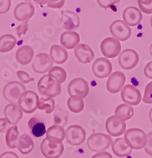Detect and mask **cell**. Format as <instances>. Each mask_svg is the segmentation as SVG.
<instances>
[{
  "instance_id": "f5cc1de1",
  "label": "cell",
  "mask_w": 152,
  "mask_h": 158,
  "mask_svg": "<svg viewBox=\"0 0 152 158\" xmlns=\"http://www.w3.org/2000/svg\"><path fill=\"white\" fill-rule=\"evenodd\" d=\"M136 1H137V0H136Z\"/></svg>"
},
{
  "instance_id": "681fc988",
  "label": "cell",
  "mask_w": 152,
  "mask_h": 158,
  "mask_svg": "<svg viewBox=\"0 0 152 158\" xmlns=\"http://www.w3.org/2000/svg\"><path fill=\"white\" fill-rule=\"evenodd\" d=\"M149 118H150V123H152V108L150 109V112H149Z\"/></svg>"
},
{
  "instance_id": "e0dca14e",
  "label": "cell",
  "mask_w": 152,
  "mask_h": 158,
  "mask_svg": "<svg viewBox=\"0 0 152 158\" xmlns=\"http://www.w3.org/2000/svg\"><path fill=\"white\" fill-rule=\"evenodd\" d=\"M35 14V7L29 2L18 4L14 11V16L18 22H25L32 18Z\"/></svg>"
},
{
  "instance_id": "7dc6e473",
  "label": "cell",
  "mask_w": 152,
  "mask_h": 158,
  "mask_svg": "<svg viewBox=\"0 0 152 158\" xmlns=\"http://www.w3.org/2000/svg\"><path fill=\"white\" fill-rule=\"evenodd\" d=\"M0 158H19L18 155L14 152H5L2 154L0 155Z\"/></svg>"
},
{
  "instance_id": "5bb4252c",
  "label": "cell",
  "mask_w": 152,
  "mask_h": 158,
  "mask_svg": "<svg viewBox=\"0 0 152 158\" xmlns=\"http://www.w3.org/2000/svg\"><path fill=\"white\" fill-rule=\"evenodd\" d=\"M121 97L125 104L133 106L138 105L142 101V95L140 90L133 85H126L122 88Z\"/></svg>"
},
{
  "instance_id": "d6986e66",
  "label": "cell",
  "mask_w": 152,
  "mask_h": 158,
  "mask_svg": "<svg viewBox=\"0 0 152 158\" xmlns=\"http://www.w3.org/2000/svg\"><path fill=\"white\" fill-rule=\"evenodd\" d=\"M74 54L80 63L83 64L89 63L95 58V54L89 45L80 44L74 48Z\"/></svg>"
},
{
  "instance_id": "f1b7e54d",
  "label": "cell",
  "mask_w": 152,
  "mask_h": 158,
  "mask_svg": "<svg viewBox=\"0 0 152 158\" xmlns=\"http://www.w3.org/2000/svg\"><path fill=\"white\" fill-rule=\"evenodd\" d=\"M17 44V39L12 34H4L0 36V52L6 53L13 49Z\"/></svg>"
},
{
  "instance_id": "b9f144b4",
  "label": "cell",
  "mask_w": 152,
  "mask_h": 158,
  "mask_svg": "<svg viewBox=\"0 0 152 158\" xmlns=\"http://www.w3.org/2000/svg\"><path fill=\"white\" fill-rule=\"evenodd\" d=\"M10 0H0V15L6 14L10 9Z\"/></svg>"
},
{
  "instance_id": "ab89813d",
  "label": "cell",
  "mask_w": 152,
  "mask_h": 158,
  "mask_svg": "<svg viewBox=\"0 0 152 158\" xmlns=\"http://www.w3.org/2000/svg\"><path fill=\"white\" fill-rule=\"evenodd\" d=\"M66 0H49L47 6L52 9H61L64 6Z\"/></svg>"
},
{
  "instance_id": "ffe728a7",
  "label": "cell",
  "mask_w": 152,
  "mask_h": 158,
  "mask_svg": "<svg viewBox=\"0 0 152 158\" xmlns=\"http://www.w3.org/2000/svg\"><path fill=\"white\" fill-rule=\"evenodd\" d=\"M122 17L124 22L129 26H136L141 22L143 18L140 10L135 6H129L125 8Z\"/></svg>"
},
{
  "instance_id": "30bf717a",
  "label": "cell",
  "mask_w": 152,
  "mask_h": 158,
  "mask_svg": "<svg viewBox=\"0 0 152 158\" xmlns=\"http://www.w3.org/2000/svg\"><path fill=\"white\" fill-rule=\"evenodd\" d=\"M140 56L137 52L133 49H125L119 54L118 63L124 70H132L136 67L139 63Z\"/></svg>"
},
{
  "instance_id": "7a4b0ae2",
  "label": "cell",
  "mask_w": 152,
  "mask_h": 158,
  "mask_svg": "<svg viewBox=\"0 0 152 158\" xmlns=\"http://www.w3.org/2000/svg\"><path fill=\"white\" fill-rule=\"evenodd\" d=\"M125 142L133 149H142L146 146L147 135L140 128H130L125 132Z\"/></svg>"
},
{
  "instance_id": "d4e9b609",
  "label": "cell",
  "mask_w": 152,
  "mask_h": 158,
  "mask_svg": "<svg viewBox=\"0 0 152 158\" xmlns=\"http://www.w3.org/2000/svg\"><path fill=\"white\" fill-rule=\"evenodd\" d=\"M28 127L30 133L36 138H40L46 134V125L44 122L38 117H32L28 122Z\"/></svg>"
},
{
  "instance_id": "7c38bea8",
  "label": "cell",
  "mask_w": 152,
  "mask_h": 158,
  "mask_svg": "<svg viewBox=\"0 0 152 158\" xmlns=\"http://www.w3.org/2000/svg\"><path fill=\"white\" fill-rule=\"evenodd\" d=\"M106 130L110 136L119 137L125 134L126 123L117 115H111L106 121Z\"/></svg>"
},
{
  "instance_id": "4dcf8cb0",
  "label": "cell",
  "mask_w": 152,
  "mask_h": 158,
  "mask_svg": "<svg viewBox=\"0 0 152 158\" xmlns=\"http://www.w3.org/2000/svg\"><path fill=\"white\" fill-rule=\"evenodd\" d=\"M115 115L121 118L122 120H129L134 115V109L132 105L127 104H122L118 105L115 109Z\"/></svg>"
},
{
  "instance_id": "d6a6232c",
  "label": "cell",
  "mask_w": 152,
  "mask_h": 158,
  "mask_svg": "<svg viewBox=\"0 0 152 158\" xmlns=\"http://www.w3.org/2000/svg\"><path fill=\"white\" fill-rule=\"evenodd\" d=\"M37 108L41 111H44L47 114H50L54 111L55 101L50 97H39L37 101Z\"/></svg>"
},
{
  "instance_id": "7bdbcfd3",
  "label": "cell",
  "mask_w": 152,
  "mask_h": 158,
  "mask_svg": "<svg viewBox=\"0 0 152 158\" xmlns=\"http://www.w3.org/2000/svg\"><path fill=\"white\" fill-rule=\"evenodd\" d=\"M147 145L143 149H144L145 153L148 156H152V131L147 134Z\"/></svg>"
},
{
  "instance_id": "8d00e7d4",
  "label": "cell",
  "mask_w": 152,
  "mask_h": 158,
  "mask_svg": "<svg viewBox=\"0 0 152 158\" xmlns=\"http://www.w3.org/2000/svg\"><path fill=\"white\" fill-rule=\"evenodd\" d=\"M142 101L147 104H152V81H150L145 87Z\"/></svg>"
},
{
  "instance_id": "4fadbf2b",
  "label": "cell",
  "mask_w": 152,
  "mask_h": 158,
  "mask_svg": "<svg viewBox=\"0 0 152 158\" xmlns=\"http://www.w3.org/2000/svg\"><path fill=\"white\" fill-rule=\"evenodd\" d=\"M67 142L73 146H80L86 139V131L81 126L72 125L66 131Z\"/></svg>"
},
{
  "instance_id": "83f0119b",
  "label": "cell",
  "mask_w": 152,
  "mask_h": 158,
  "mask_svg": "<svg viewBox=\"0 0 152 158\" xmlns=\"http://www.w3.org/2000/svg\"><path fill=\"white\" fill-rule=\"evenodd\" d=\"M46 138L50 141L56 142H62L66 138V131L64 127L58 124L52 125L46 131Z\"/></svg>"
},
{
  "instance_id": "836d02e7",
  "label": "cell",
  "mask_w": 152,
  "mask_h": 158,
  "mask_svg": "<svg viewBox=\"0 0 152 158\" xmlns=\"http://www.w3.org/2000/svg\"><path fill=\"white\" fill-rule=\"evenodd\" d=\"M48 76L51 80L62 84L66 80V71L60 67H52L48 71Z\"/></svg>"
},
{
  "instance_id": "277c9868",
  "label": "cell",
  "mask_w": 152,
  "mask_h": 158,
  "mask_svg": "<svg viewBox=\"0 0 152 158\" xmlns=\"http://www.w3.org/2000/svg\"><path fill=\"white\" fill-rule=\"evenodd\" d=\"M26 91V87L23 83L19 81H10L6 85L3 89V97L6 101L13 104H18V99L24 92Z\"/></svg>"
},
{
  "instance_id": "5b68a950",
  "label": "cell",
  "mask_w": 152,
  "mask_h": 158,
  "mask_svg": "<svg viewBox=\"0 0 152 158\" xmlns=\"http://www.w3.org/2000/svg\"><path fill=\"white\" fill-rule=\"evenodd\" d=\"M40 149L46 158H59L64 152V146L62 142H53L45 138L41 142Z\"/></svg>"
},
{
  "instance_id": "ba28073f",
  "label": "cell",
  "mask_w": 152,
  "mask_h": 158,
  "mask_svg": "<svg viewBox=\"0 0 152 158\" xmlns=\"http://www.w3.org/2000/svg\"><path fill=\"white\" fill-rule=\"evenodd\" d=\"M53 63L54 61L50 54L42 52L35 56L32 61V68L36 74H45L51 69Z\"/></svg>"
},
{
  "instance_id": "60d3db41",
  "label": "cell",
  "mask_w": 152,
  "mask_h": 158,
  "mask_svg": "<svg viewBox=\"0 0 152 158\" xmlns=\"http://www.w3.org/2000/svg\"><path fill=\"white\" fill-rule=\"evenodd\" d=\"M28 30H29V23H28L27 21H25V22H22L20 25H18V27H17L16 32L18 36L20 37V36L26 34Z\"/></svg>"
},
{
  "instance_id": "52a82bcc",
  "label": "cell",
  "mask_w": 152,
  "mask_h": 158,
  "mask_svg": "<svg viewBox=\"0 0 152 158\" xmlns=\"http://www.w3.org/2000/svg\"><path fill=\"white\" fill-rule=\"evenodd\" d=\"M102 54L107 59H113L119 56L122 51L121 42L114 37H107L100 44Z\"/></svg>"
},
{
  "instance_id": "4316f807",
  "label": "cell",
  "mask_w": 152,
  "mask_h": 158,
  "mask_svg": "<svg viewBox=\"0 0 152 158\" xmlns=\"http://www.w3.org/2000/svg\"><path fill=\"white\" fill-rule=\"evenodd\" d=\"M17 147L20 153L23 155H27L34 149V142L30 135L28 134H23L18 138Z\"/></svg>"
},
{
  "instance_id": "e575fe53",
  "label": "cell",
  "mask_w": 152,
  "mask_h": 158,
  "mask_svg": "<svg viewBox=\"0 0 152 158\" xmlns=\"http://www.w3.org/2000/svg\"><path fill=\"white\" fill-rule=\"evenodd\" d=\"M54 114V123L60 125L62 127H65L67 122L68 118V112L66 110L62 109L61 108L57 107Z\"/></svg>"
},
{
  "instance_id": "bcb514c9",
  "label": "cell",
  "mask_w": 152,
  "mask_h": 158,
  "mask_svg": "<svg viewBox=\"0 0 152 158\" xmlns=\"http://www.w3.org/2000/svg\"><path fill=\"white\" fill-rule=\"evenodd\" d=\"M91 158H113V156H111L110 153L102 151V152H98Z\"/></svg>"
},
{
  "instance_id": "9a60e30c",
  "label": "cell",
  "mask_w": 152,
  "mask_h": 158,
  "mask_svg": "<svg viewBox=\"0 0 152 158\" xmlns=\"http://www.w3.org/2000/svg\"><path fill=\"white\" fill-rule=\"evenodd\" d=\"M92 71L95 77L103 79L110 75L112 72V64L106 58H98L92 65Z\"/></svg>"
},
{
  "instance_id": "cb8c5ba5",
  "label": "cell",
  "mask_w": 152,
  "mask_h": 158,
  "mask_svg": "<svg viewBox=\"0 0 152 158\" xmlns=\"http://www.w3.org/2000/svg\"><path fill=\"white\" fill-rule=\"evenodd\" d=\"M133 149L125 142L124 138H117L112 142V151L118 157H125L129 155Z\"/></svg>"
},
{
  "instance_id": "8992f818",
  "label": "cell",
  "mask_w": 152,
  "mask_h": 158,
  "mask_svg": "<svg viewBox=\"0 0 152 158\" xmlns=\"http://www.w3.org/2000/svg\"><path fill=\"white\" fill-rule=\"evenodd\" d=\"M38 99H39V97L35 92L26 90L19 97L18 104L24 112L31 114L37 109Z\"/></svg>"
},
{
  "instance_id": "f546056e",
  "label": "cell",
  "mask_w": 152,
  "mask_h": 158,
  "mask_svg": "<svg viewBox=\"0 0 152 158\" xmlns=\"http://www.w3.org/2000/svg\"><path fill=\"white\" fill-rule=\"evenodd\" d=\"M19 131L16 125H12L6 132V143L10 149H15L18 146Z\"/></svg>"
},
{
  "instance_id": "8fae6325",
  "label": "cell",
  "mask_w": 152,
  "mask_h": 158,
  "mask_svg": "<svg viewBox=\"0 0 152 158\" xmlns=\"http://www.w3.org/2000/svg\"><path fill=\"white\" fill-rule=\"evenodd\" d=\"M111 34L119 41H125L131 36L132 30L130 27L124 21L116 20L112 22L110 26Z\"/></svg>"
},
{
  "instance_id": "f907efd6",
  "label": "cell",
  "mask_w": 152,
  "mask_h": 158,
  "mask_svg": "<svg viewBox=\"0 0 152 158\" xmlns=\"http://www.w3.org/2000/svg\"><path fill=\"white\" fill-rule=\"evenodd\" d=\"M150 56H152V44H150Z\"/></svg>"
},
{
  "instance_id": "603a6c76",
  "label": "cell",
  "mask_w": 152,
  "mask_h": 158,
  "mask_svg": "<svg viewBox=\"0 0 152 158\" xmlns=\"http://www.w3.org/2000/svg\"><path fill=\"white\" fill-rule=\"evenodd\" d=\"M63 27L68 31L77 29L80 26V18L75 12L66 10L62 12Z\"/></svg>"
},
{
  "instance_id": "2e32d148",
  "label": "cell",
  "mask_w": 152,
  "mask_h": 158,
  "mask_svg": "<svg viewBox=\"0 0 152 158\" xmlns=\"http://www.w3.org/2000/svg\"><path fill=\"white\" fill-rule=\"evenodd\" d=\"M125 82V75L121 71H115L108 77L106 81V89L110 94H118L123 88Z\"/></svg>"
},
{
  "instance_id": "f35d334b",
  "label": "cell",
  "mask_w": 152,
  "mask_h": 158,
  "mask_svg": "<svg viewBox=\"0 0 152 158\" xmlns=\"http://www.w3.org/2000/svg\"><path fill=\"white\" fill-rule=\"evenodd\" d=\"M120 1L121 0H98L97 2H98V5L100 6L101 7L106 10L108 8H110L111 6H113L114 5L119 3Z\"/></svg>"
},
{
  "instance_id": "c3c4849f",
  "label": "cell",
  "mask_w": 152,
  "mask_h": 158,
  "mask_svg": "<svg viewBox=\"0 0 152 158\" xmlns=\"http://www.w3.org/2000/svg\"><path fill=\"white\" fill-rule=\"evenodd\" d=\"M32 1H34L35 2L39 4V5H44V4H46V3L47 4V2H48L49 0H32Z\"/></svg>"
},
{
  "instance_id": "ac0fdd59",
  "label": "cell",
  "mask_w": 152,
  "mask_h": 158,
  "mask_svg": "<svg viewBox=\"0 0 152 158\" xmlns=\"http://www.w3.org/2000/svg\"><path fill=\"white\" fill-rule=\"evenodd\" d=\"M4 115L10 125H16L23 117V111L18 104L10 103L4 108Z\"/></svg>"
},
{
  "instance_id": "484cf974",
  "label": "cell",
  "mask_w": 152,
  "mask_h": 158,
  "mask_svg": "<svg viewBox=\"0 0 152 158\" xmlns=\"http://www.w3.org/2000/svg\"><path fill=\"white\" fill-rule=\"evenodd\" d=\"M50 56L54 63L57 64H63L67 61L69 55L65 48L60 45H52L50 48Z\"/></svg>"
},
{
  "instance_id": "44dd1931",
  "label": "cell",
  "mask_w": 152,
  "mask_h": 158,
  "mask_svg": "<svg viewBox=\"0 0 152 158\" xmlns=\"http://www.w3.org/2000/svg\"><path fill=\"white\" fill-rule=\"evenodd\" d=\"M81 38L77 32L67 31L62 32L60 36V43L66 49L75 48L80 43Z\"/></svg>"
},
{
  "instance_id": "ee69618b",
  "label": "cell",
  "mask_w": 152,
  "mask_h": 158,
  "mask_svg": "<svg viewBox=\"0 0 152 158\" xmlns=\"http://www.w3.org/2000/svg\"><path fill=\"white\" fill-rule=\"evenodd\" d=\"M9 122L6 118H0V133H4L6 132L9 129Z\"/></svg>"
},
{
  "instance_id": "9c48e42d",
  "label": "cell",
  "mask_w": 152,
  "mask_h": 158,
  "mask_svg": "<svg viewBox=\"0 0 152 158\" xmlns=\"http://www.w3.org/2000/svg\"><path fill=\"white\" fill-rule=\"evenodd\" d=\"M68 94L70 96L85 98L89 94V85L88 81L82 77H76L70 81L68 85Z\"/></svg>"
},
{
  "instance_id": "74e56055",
  "label": "cell",
  "mask_w": 152,
  "mask_h": 158,
  "mask_svg": "<svg viewBox=\"0 0 152 158\" xmlns=\"http://www.w3.org/2000/svg\"><path fill=\"white\" fill-rule=\"evenodd\" d=\"M17 75H18V78L20 79V81H22V83H23V84H28L31 81H34L33 77H31L27 72L23 71V70H18L17 72Z\"/></svg>"
},
{
  "instance_id": "6da1fadb",
  "label": "cell",
  "mask_w": 152,
  "mask_h": 158,
  "mask_svg": "<svg viewBox=\"0 0 152 158\" xmlns=\"http://www.w3.org/2000/svg\"><path fill=\"white\" fill-rule=\"evenodd\" d=\"M37 89L41 96L50 98L58 97L62 92L61 84L51 80L48 74H45L39 79L37 83Z\"/></svg>"
},
{
  "instance_id": "7402d4cb",
  "label": "cell",
  "mask_w": 152,
  "mask_h": 158,
  "mask_svg": "<svg viewBox=\"0 0 152 158\" xmlns=\"http://www.w3.org/2000/svg\"><path fill=\"white\" fill-rule=\"evenodd\" d=\"M34 57V50L31 46L23 45L17 50L15 58L21 65H28L32 61Z\"/></svg>"
},
{
  "instance_id": "f6af8a7d",
  "label": "cell",
  "mask_w": 152,
  "mask_h": 158,
  "mask_svg": "<svg viewBox=\"0 0 152 158\" xmlns=\"http://www.w3.org/2000/svg\"><path fill=\"white\" fill-rule=\"evenodd\" d=\"M144 75L149 79H152V61L149 62L146 64L143 69Z\"/></svg>"
},
{
  "instance_id": "d590c367",
  "label": "cell",
  "mask_w": 152,
  "mask_h": 158,
  "mask_svg": "<svg viewBox=\"0 0 152 158\" xmlns=\"http://www.w3.org/2000/svg\"><path fill=\"white\" fill-rule=\"evenodd\" d=\"M139 9L147 15H152V0H137Z\"/></svg>"
},
{
  "instance_id": "1f68e13d",
  "label": "cell",
  "mask_w": 152,
  "mask_h": 158,
  "mask_svg": "<svg viewBox=\"0 0 152 158\" xmlns=\"http://www.w3.org/2000/svg\"><path fill=\"white\" fill-rule=\"evenodd\" d=\"M67 106L72 112L80 113L84 108V98L77 96H70L67 101Z\"/></svg>"
},
{
  "instance_id": "816d5d0a",
  "label": "cell",
  "mask_w": 152,
  "mask_h": 158,
  "mask_svg": "<svg viewBox=\"0 0 152 158\" xmlns=\"http://www.w3.org/2000/svg\"><path fill=\"white\" fill-rule=\"evenodd\" d=\"M150 26H151V28H152V16H151V18H150Z\"/></svg>"
},
{
  "instance_id": "3957f363",
  "label": "cell",
  "mask_w": 152,
  "mask_h": 158,
  "mask_svg": "<svg viewBox=\"0 0 152 158\" xmlns=\"http://www.w3.org/2000/svg\"><path fill=\"white\" fill-rule=\"evenodd\" d=\"M112 138L110 135L102 133H95L91 135L87 140V145L90 150L93 152H102L107 149L112 145Z\"/></svg>"
}]
</instances>
